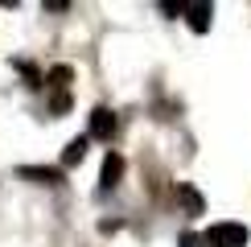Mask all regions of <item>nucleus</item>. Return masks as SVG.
Masks as SVG:
<instances>
[{
    "mask_svg": "<svg viewBox=\"0 0 251 247\" xmlns=\"http://www.w3.org/2000/svg\"><path fill=\"white\" fill-rule=\"evenodd\" d=\"M120 177H124V157H120V152H107V157H103L99 185H103V190H116V185H120Z\"/></svg>",
    "mask_w": 251,
    "mask_h": 247,
    "instance_id": "4",
    "label": "nucleus"
},
{
    "mask_svg": "<svg viewBox=\"0 0 251 247\" xmlns=\"http://www.w3.org/2000/svg\"><path fill=\"white\" fill-rule=\"evenodd\" d=\"M181 247H206V239H202V235H194V231H185L181 235Z\"/></svg>",
    "mask_w": 251,
    "mask_h": 247,
    "instance_id": "9",
    "label": "nucleus"
},
{
    "mask_svg": "<svg viewBox=\"0 0 251 247\" xmlns=\"http://www.w3.org/2000/svg\"><path fill=\"white\" fill-rule=\"evenodd\" d=\"M185 13H190V29L194 33H206V29H210V17H214L210 4H185Z\"/></svg>",
    "mask_w": 251,
    "mask_h": 247,
    "instance_id": "5",
    "label": "nucleus"
},
{
    "mask_svg": "<svg viewBox=\"0 0 251 247\" xmlns=\"http://www.w3.org/2000/svg\"><path fill=\"white\" fill-rule=\"evenodd\" d=\"M111 132H116V116L107 107H95L91 111V136L87 140H111Z\"/></svg>",
    "mask_w": 251,
    "mask_h": 247,
    "instance_id": "3",
    "label": "nucleus"
},
{
    "mask_svg": "<svg viewBox=\"0 0 251 247\" xmlns=\"http://www.w3.org/2000/svg\"><path fill=\"white\" fill-rule=\"evenodd\" d=\"M177 202L185 206L190 214H202V194L194 190V185H185V181H177Z\"/></svg>",
    "mask_w": 251,
    "mask_h": 247,
    "instance_id": "6",
    "label": "nucleus"
},
{
    "mask_svg": "<svg viewBox=\"0 0 251 247\" xmlns=\"http://www.w3.org/2000/svg\"><path fill=\"white\" fill-rule=\"evenodd\" d=\"M46 78H50V87H58V91H62V87H66L70 78H75V70H70V66H54V70H50Z\"/></svg>",
    "mask_w": 251,
    "mask_h": 247,
    "instance_id": "8",
    "label": "nucleus"
},
{
    "mask_svg": "<svg viewBox=\"0 0 251 247\" xmlns=\"http://www.w3.org/2000/svg\"><path fill=\"white\" fill-rule=\"evenodd\" d=\"M70 107V99H66V91H58V95H54V111H58V116H62V111H66Z\"/></svg>",
    "mask_w": 251,
    "mask_h": 247,
    "instance_id": "10",
    "label": "nucleus"
},
{
    "mask_svg": "<svg viewBox=\"0 0 251 247\" xmlns=\"http://www.w3.org/2000/svg\"><path fill=\"white\" fill-rule=\"evenodd\" d=\"M202 239H206V247H247L251 231H247L243 222H214Z\"/></svg>",
    "mask_w": 251,
    "mask_h": 247,
    "instance_id": "1",
    "label": "nucleus"
},
{
    "mask_svg": "<svg viewBox=\"0 0 251 247\" xmlns=\"http://www.w3.org/2000/svg\"><path fill=\"white\" fill-rule=\"evenodd\" d=\"M82 157H87V136H75L66 144V152H62V165H78Z\"/></svg>",
    "mask_w": 251,
    "mask_h": 247,
    "instance_id": "7",
    "label": "nucleus"
},
{
    "mask_svg": "<svg viewBox=\"0 0 251 247\" xmlns=\"http://www.w3.org/2000/svg\"><path fill=\"white\" fill-rule=\"evenodd\" d=\"M17 173L33 185H62V169H50V165H21Z\"/></svg>",
    "mask_w": 251,
    "mask_h": 247,
    "instance_id": "2",
    "label": "nucleus"
}]
</instances>
